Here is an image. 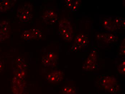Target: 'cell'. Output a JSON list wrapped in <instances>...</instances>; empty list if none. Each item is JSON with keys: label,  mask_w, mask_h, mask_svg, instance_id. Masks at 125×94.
<instances>
[{"label": "cell", "mask_w": 125, "mask_h": 94, "mask_svg": "<svg viewBox=\"0 0 125 94\" xmlns=\"http://www.w3.org/2000/svg\"><path fill=\"white\" fill-rule=\"evenodd\" d=\"M100 83L106 91L112 93H116L120 87L116 79L110 76H105L101 79Z\"/></svg>", "instance_id": "3"}, {"label": "cell", "mask_w": 125, "mask_h": 94, "mask_svg": "<svg viewBox=\"0 0 125 94\" xmlns=\"http://www.w3.org/2000/svg\"><path fill=\"white\" fill-rule=\"evenodd\" d=\"M81 2L80 0H76L74 1L73 3V6L72 8V11L74 12V11H76L77 10L79 6L80 3Z\"/></svg>", "instance_id": "21"}, {"label": "cell", "mask_w": 125, "mask_h": 94, "mask_svg": "<svg viewBox=\"0 0 125 94\" xmlns=\"http://www.w3.org/2000/svg\"><path fill=\"white\" fill-rule=\"evenodd\" d=\"M58 56L53 53L49 52L42 58V63L45 67H54L57 63Z\"/></svg>", "instance_id": "6"}, {"label": "cell", "mask_w": 125, "mask_h": 94, "mask_svg": "<svg viewBox=\"0 0 125 94\" xmlns=\"http://www.w3.org/2000/svg\"><path fill=\"white\" fill-rule=\"evenodd\" d=\"M88 42V37L87 36L82 33L77 34L75 37L74 40V45L78 49L86 46Z\"/></svg>", "instance_id": "9"}, {"label": "cell", "mask_w": 125, "mask_h": 94, "mask_svg": "<svg viewBox=\"0 0 125 94\" xmlns=\"http://www.w3.org/2000/svg\"><path fill=\"white\" fill-rule=\"evenodd\" d=\"M4 64L3 61L0 58V72L3 71L4 68Z\"/></svg>", "instance_id": "23"}, {"label": "cell", "mask_w": 125, "mask_h": 94, "mask_svg": "<svg viewBox=\"0 0 125 94\" xmlns=\"http://www.w3.org/2000/svg\"><path fill=\"white\" fill-rule=\"evenodd\" d=\"M125 40H123V42L121 44L120 48L119 51V54L120 55H125Z\"/></svg>", "instance_id": "20"}, {"label": "cell", "mask_w": 125, "mask_h": 94, "mask_svg": "<svg viewBox=\"0 0 125 94\" xmlns=\"http://www.w3.org/2000/svg\"><path fill=\"white\" fill-rule=\"evenodd\" d=\"M98 67L97 65L96 64L93 65H85L83 64L82 66V69L86 71H91L96 69Z\"/></svg>", "instance_id": "17"}, {"label": "cell", "mask_w": 125, "mask_h": 94, "mask_svg": "<svg viewBox=\"0 0 125 94\" xmlns=\"http://www.w3.org/2000/svg\"><path fill=\"white\" fill-rule=\"evenodd\" d=\"M115 23V25H117L118 26L120 27H125V19L121 18H117L115 19L114 21Z\"/></svg>", "instance_id": "19"}, {"label": "cell", "mask_w": 125, "mask_h": 94, "mask_svg": "<svg viewBox=\"0 0 125 94\" xmlns=\"http://www.w3.org/2000/svg\"><path fill=\"white\" fill-rule=\"evenodd\" d=\"M59 33L62 39L71 41L73 39V29L69 21L65 18L61 20L59 24Z\"/></svg>", "instance_id": "2"}, {"label": "cell", "mask_w": 125, "mask_h": 94, "mask_svg": "<svg viewBox=\"0 0 125 94\" xmlns=\"http://www.w3.org/2000/svg\"><path fill=\"white\" fill-rule=\"evenodd\" d=\"M16 1L10 0H3L0 1V12H5L10 10Z\"/></svg>", "instance_id": "11"}, {"label": "cell", "mask_w": 125, "mask_h": 94, "mask_svg": "<svg viewBox=\"0 0 125 94\" xmlns=\"http://www.w3.org/2000/svg\"><path fill=\"white\" fill-rule=\"evenodd\" d=\"M32 6L30 4H26L17 11V16L23 23L29 22L32 18Z\"/></svg>", "instance_id": "4"}, {"label": "cell", "mask_w": 125, "mask_h": 94, "mask_svg": "<svg viewBox=\"0 0 125 94\" xmlns=\"http://www.w3.org/2000/svg\"><path fill=\"white\" fill-rule=\"evenodd\" d=\"M12 65V73L14 77L25 79L27 67L25 60L18 56L13 60Z\"/></svg>", "instance_id": "1"}, {"label": "cell", "mask_w": 125, "mask_h": 94, "mask_svg": "<svg viewBox=\"0 0 125 94\" xmlns=\"http://www.w3.org/2000/svg\"></svg>", "instance_id": "24"}, {"label": "cell", "mask_w": 125, "mask_h": 94, "mask_svg": "<svg viewBox=\"0 0 125 94\" xmlns=\"http://www.w3.org/2000/svg\"><path fill=\"white\" fill-rule=\"evenodd\" d=\"M97 37L98 39L108 43L114 42L116 40V36L115 34L111 33L99 34L97 35Z\"/></svg>", "instance_id": "10"}, {"label": "cell", "mask_w": 125, "mask_h": 94, "mask_svg": "<svg viewBox=\"0 0 125 94\" xmlns=\"http://www.w3.org/2000/svg\"><path fill=\"white\" fill-rule=\"evenodd\" d=\"M97 52L94 49L91 51L87 59L84 64L85 65H93L95 64L97 59Z\"/></svg>", "instance_id": "14"}, {"label": "cell", "mask_w": 125, "mask_h": 94, "mask_svg": "<svg viewBox=\"0 0 125 94\" xmlns=\"http://www.w3.org/2000/svg\"><path fill=\"white\" fill-rule=\"evenodd\" d=\"M7 23H3L1 26L2 28L0 29V42L5 40L9 37Z\"/></svg>", "instance_id": "12"}, {"label": "cell", "mask_w": 125, "mask_h": 94, "mask_svg": "<svg viewBox=\"0 0 125 94\" xmlns=\"http://www.w3.org/2000/svg\"><path fill=\"white\" fill-rule=\"evenodd\" d=\"M112 20L111 19H106L104 21L103 26L105 29L111 30L115 27V25Z\"/></svg>", "instance_id": "16"}, {"label": "cell", "mask_w": 125, "mask_h": 94, "mask_svg": "<svg viewBox=\"0 0 125 94\" xmlns=\"http://www.w3.org/2000/svg\"><path fill=\"white\" fill-rule=\"evenodd\" d=\"M63 78L64 73L59 70L53 71L46 76V80L52 83L60 82L63 80Z\"/></svg>", "instance_id": "8"}, {"label": "cell", "mask_w": 125, "mask_h": 94, "mask_svg": "<svg viewBox=\"0 0 125 94\" xmlns=\"http://www.w3.org/2000/svg\"><path fill=\"white\" fill-rule=\"evenodd\" d=\"M21 39L23 40H30L36 39L32 29L25 30L21 36Z\"/></svg>", "instance_id": "13"}, {"label": "cell", "mask_w": 125, "mask_h": 94, "mask_svg": "<svg viewBox=\"0 0 125 94\" xmlns=\"http://www.w3.org/2000/svg\"><path fill=\"white\" fill-rule=\"evenodd\" d=\"M57 14L54 11L46 10L42 15L44 22L47 25H52L56 23L57 19Z\"/></svg>", "instance_id": "7"}, {"label": "cell", "mask_w": 125, "mask_h": 94, "mask_svg": "<svg viewBox=\"0 0 125 94\" xmlns=\"http://www.w3.org/2000/svg\"><path fill=\"white\" fill-rule=\"evenodd\" d=\"M62 94H78V91L75 88L65 86L62 89Z\"/></svg>", "instance_id": "15"}, {"label": "cell", "mask_w": 125, "mask_h": 94, "mask_svg": "<svg viewBox=\"0 0 125 94\" xmlns=\"http://www.w3.org/2000/svg\"><path fill=\"white\" fill-rule=\"evenodd\" d=\"M26 87L25 79L14 77L12 79L11 89L13 94H22Z\"/></svg>", "instance_id": "5"}, {"label": "cell", "mask_w": 125, "mask_h": 94, "mask_svg": "<svg viewBox=\"0 0 125 94\" xmlns=\"http://www.w3.org/2000/svg\"><path fill=\"white\" fill-rule=\"evenodd\" d=\"M65 1L66 6L69 8L72 9L73 6L72 1V0H66Z\"/></svg>", "instance_id": "22"}, {"label": "cell", "mask_w": 125, "mask_h": 94, "mask_svg": "<svg viewBox=\"0 0 125 94\" xmlns=\"http://www.w3.org/2000/svg\"><path fill=\"white\" fill-rule=\"evenodd\" d=\"M117 69L119 73L123 75H125V60L121 62L120 64L119 65L117 68Z\"/></svg>", "instance_id": "18"}]
</instances>
